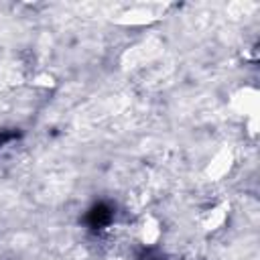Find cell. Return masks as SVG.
<instances>
[{"label": "cell", "instance_id": "cell-1", "mask_svg": "<svg viewBox=\"0 0 260 260\" xmlns=\"http://www.w3.org/2000/svg\"><path fill=\"white\" fill-rule=\"evenodd\" d=\"M114 207L110 205V203H106V201H100V203H95L89 211H87V215H85V221H87V225L91 228V230H104V228H108L112 221H114Z\"/></svg>", "mask_w": 260, "mask_h": 260}, {"label": "cell", "instance_id": "cell-2", "mask_svg": "<svg viewBox=\"0 0 260 260\" xmlns=\"http://www.w3.org/2000/svg\"><path fill=\"white\" fill-rule=\"evenodd\" d=\"M14 138H18V132H0V148H2L6 142L14 140Z\"/></svg>", "mask_w": 260, "mask_h": 260}]
</instances>
